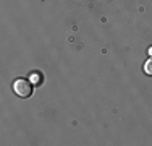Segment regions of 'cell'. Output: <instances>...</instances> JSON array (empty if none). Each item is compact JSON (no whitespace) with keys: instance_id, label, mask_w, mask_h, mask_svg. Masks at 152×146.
<instances>
[{"instance_id":"cell-1","label":"cell","mask_w":152,"mask_h":146,"mask_svg":"<svg viewBox=\"0 0 152 146\" xmlns=\"http://www.w3.org/2000/svg\"><path fill=\"white\" fill-rule=\"evenodd\" d=\"M32 83L26 78H16L13 83V91H15L16 96L20 97H29L32 94Z\"/></svg>"},{"instance_id":"cell-2","label":"cell","mask_w":152,"mask_h":146,"mask_svg":"<svg viewBox=\"0 0 152 146\" xmlns=\"http://www.w3.org/2000/svg\"><path fill=\"white\" fill-rule=\"evenodd\" d=\"M28 80H29V81H31L34 86H41L42 83H44V75H42V73L39 72V70H34V72L29 73Z\"/></svg>"},{"instance_id":"cell-3","label":"cell","mask_w":152,"mask_h":146,"mask_svg":"<svg viewBox=\"0 0 152 146\" xmlns=\"http://www.w3.org/2000/svg\"><path fill=\"white\" fill-rule=\"evenodd\" d=\"M144 73L147 76H152V57L149 60H146V63H144Z\"/></svg>"},{"instance_id":"cell-4","label":"cell","mask_w":152,"mask_h":146,"mask_svg":"<svg viewBox=\"0 0 152 146\" xmlns=\"http://www.w3.org/2000/svg\"><path fill=\"white\" fill-rule=\"evenodd\" d=\"M147 54H149V57H152V46L147 47Z\"/></svg>"}]
</instances>
